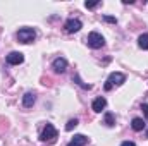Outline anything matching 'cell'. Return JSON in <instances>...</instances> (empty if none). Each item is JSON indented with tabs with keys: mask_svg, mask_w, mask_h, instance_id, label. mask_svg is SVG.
I'll list each match as a JSON object with an SVG mask.
<instances>
[{
	"mask_svg": "<svg viewBox=\"0 0 148 146\" xmlns=\"http://www.w3.org/2000/svg\"><path fill=\"white\" fill-rule=\"evenodd\" d=\"M124 81H126V76L122 72H112L109 76V79H107V83H105V91H110L114 86H119Z\"/></svg>",
	"mask_w": 148,
	"mask_h": 146,
	"instance_id": "obj_1",
	"label": "cell"
},
{
	"mask_svg": "<svg viewBox=\"0 0 148 146\" xmlns=\"http://www.w3.org/2000/svg\"><path fill=\"white\" fill-rule=\"evenodd\" d=\"M41 141H47V143H53L57 139V129L52 126V124H47L45 129L41 131V136H40Z\"/></svg>",
	"mask_w": 148,
	"mask_h": 146,
	"instance_id": "obj_2",
	"label": "cell"
},
{
	"mask_svg": "<svg viewBox=\"0 0 148 146\" xmlns=\"http://www.w3.org/2000/svg\"><path fill=\"white\" fill-rule=\"evenodd\" d=\"M86 41H88V46H91V48H102L103 45H105V40L103 36L100 35V33H97V31H93V33H90L88 38H86Z\"/></svg>",
	"mask_w": 148,
	"mask_h": 146,
	"instance_id": "obj_3",
	"label": "cell"
},
{
	"mask_svg": "<svg viewBox=\"0 0 148 146\" xmlns=\"http://www.w3.org/2000/svg\"><path fill=\"white\" fill-rule=\"evenodd\" d=\"M35 38H36V33H35V29H31V28H23V29H19V33H17V40H19L21 43H31Z\"/></svg>",
	"mask_w": 148,
	"mask_h": 146,
	"instance_id": "obj_4",
	"label": "cell"
},
{
	"mask_svg": "<svg viewBox=\"0 0 148 146\" xmlns=\"http://www.w3.org/2000/svg\"><path fill=\"white\" fill-rule=\"evenodd\" d=\"M23 60H24V55L21 52H10L7 55V64H10V65H19V64H23Z\"/></svg>",
	"mask_w": 148,
	"mask_h": 146,
	"instance_id": "obj_5",
	"label": "cell"
},
{
	"mask_svg": "<svg viewBox=\"0 0 148 146\" xmlns=\"http://www.w3.org/2000/svg\"><path fill=\"white\" fill-rule=\"evenodd\" d=\"M64 28H66V31H67V33H77V31L83 28V23H81L79 19H69V21L66 23V26H64Z\"/></svg>",
	"mask_w": 148,
	"mask_h": 146,
	"instance_id": "obj_6",
	"label": "cell"
},
{
	"mask_svg": "<svg viewBox=\"0 0 148 146\" xmlns=\"http://www.w3.org/2000/svg\"><path fill=\"white\" fill-rule=\"evenodd\" d=\"M52 67H53V71H55V72H64V71L67 69V60H66V59H62V57H59V59H55V60H53Z\"/></svg>",
	"mask_w": 148,
	"mask_h": 146,
	"instance_id": "obj_7",
	"label": "cell"
},
{
	"mask_svg": "<svg viewBox=\"0 0 148 146\" xmlns=\"http://www.w3.org/2000/svg\"><path fill=\"white\" fill-rule=\"evenodd\" d=\"M86 143H88V138H86V136H83V134H76V136L73 138V141H71L67 146H84Z\"/></svg>",
	"mask_w": 148,
	"mask_h": 146,
	"instance_id": "obj_8",
	"label": "cell"
},
{
	"mask_svg": "<svg viewBox=\"0 0 148 146\" xmlns=\"http://www.w3.org/2000/svg\"><path fill=\"white\" fill-rule=\"evenodd\" d=\"M35 100H36V96H35L31 91H28V93H24V96H23V105H24L26 108H29V107H33Z\"/></svg>",
	"mask_w": 148,
	"mask_h": 146,
	"instance_id": "obj_9",
	"label": "cell"
},
{
	"mask_svg": "<svg viewBox=\"0 0 148 146\" xmlns=\"http://www.w3.org/2000/svg\"><path fill=\"white\" fill-rule=\"evenodd\" d=\"M107 107V100L103 98V96H100V98H97L95 102H93V105H91V108L95 110V112H102V110Z\"/></svg>",
	"mask_w": 148,
	"mask_h": 146,
	"instance_id": "obj_10",
	"label": "cell"
},
{
	"mask_svg": "<svg viewBox=\"0 0 148 146\" xmlns=\"http://www.w3.org/2000/svg\"><path fill=\"white\" fill-rule=\"evenodd\" d=\"M131 127L134 129V131H143L145 129V122H143V119H133V122H131Z\"/></svg>",
	"mask_w": 148,
	"mask_h": 146,
	"instance_id": "obj_11",
	"label": "cell"
},
{
	"mask_svg": "<svg viewBox=\"0 0 148 146\" xmlns=\"http://www.w3.org/2000/svg\"><path fill=\"white\" fill-rule=\"evenodd\" d=\"M103 124H105L107 127H112V126L115 124V117H114L112 112H107V113H105V120H103Z\"/></svg>",
	"mask_w": 148,
	"mask_h": 146,
	"instance_id": "obj_12",
	"label": "cell"
},
{
	"mask_svg": "<svg viewBox=\"0 0 148 146\" xmlns=\"http://www.w3.org/2000/svg\"><path fill=\"white\" fill-rule=\"evenodd\" d=\"M138 45H140V48L148 50V35H141L138 38Z\"/></svg>",
	"mask_w": 148,
	"mask_h": 146,
	"instance_id": "obj_13",
	"label": "cell"
},
{
	"mask_svg": "<svg viewBox=\"0 0 148 146\" xmlns=\"http://www.w3.org/2000/svg\"><path fill=\"white\" fill-rule=\"evenodd\" d=\"M73 79L77 83V84H79V86H81V88H83V89H91V84H86V83H83V81L79 79V76H77V74H74Z\"/></svg>",
	"mask_w": 148,
	"mask_h": 146,
	"instance_id": "obj_14",
	"label": "cell"
},
{
	"mask_svg": "<svg viewBox=\"0 0 148 146\" xmlns=\"http://www.w3.org/2000/svg\"><path fill=\"white\" fill-rule=\"evenodd\" d=\"M76 126H77V119H71V120L66 124V131H73Z\"/></svg>",
	"mask_w": 148,
	"mask_h": 146,
	"instance_id": "obj_15",
	"label": "cell"
},
{
	"mask_svg": "<svg viewBox=\"0 0 148 146\" xmlns=\"http://www.w3.org/2000/svg\"><path fill=\"white\" fill-rule=\"evenodd\" d=\"M97 5H100V2H86V3H84L86 9H95Z\"/></svg>",
	"mask_w": 148,
	"mask_h": 146,
	"instance_id": "obj_16",
	"label": "cell"
},
{
	"mask_svg": "<svg viewBox=\"0 0 148 146\" xmlns=\"http://www.w3.org/2000/svg\"><path fill=\"white\" fill-rule=\"evenodd\" d=\"M103 21L112 23V24H115V23H117V19H115V17H112V16H103Z\"/></svg>",
	"mask_w": 148,
	"mask_h": 146,
	"instance_id": "obj_17",
	"label": "cell"
},
{
	"mask_svg": "<svg viewBox=\"0 0 148 146\" xmlns=\"http://www.w3.org/2000/svg\"><path fill=\"white\" fill-rule=\"evenodd\" d=\"M141 110H143V113H145V117L148 119V103H143V105H141Z\"/></svg>",
	"mask_w": 148,
	"mask_h": 146,
	"instance_id": "obj_18",
	"label": "cell"
},
{
	"mask_svg": "<svg viewBox=\"0 0 148 146\" xmlns=\"http://www.w3.org/2000/svg\"><path fill=\"white\" fill-rule=\"evenodd\" d=\"M121 146H136V145H134L133 141H124V143H122Z\"/></svg>",
	"mask_w": 148,
	"mask_h": 146,
	"instance_id": "obj_19",
	"label": "cell"
},
{
	"mask_svg": "<svg viewBox=\"0 0 148 146\" xmlns=\"http://www.w3.org/2000/svg\"><path fill=\"white\" fill-rule=\"evenodd\" d=\"M147 138H148V131H147Z\"/></svg>",
	"mask_w": 148,
	"mask_h": 146,
	"instance_id": "obj_20",
	"label": "cell"
}]
</instances>
